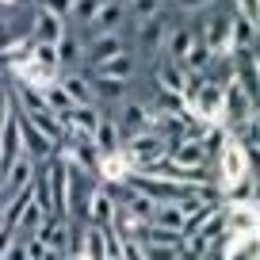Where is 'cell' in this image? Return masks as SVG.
Wrapping results in <instances>:
<instances>
[{
    "mask_svg": "<svg viewBox=\"0 0 260 260\" xmlns=\"http://www.w3.org/2000/svg\"><path fill=\"white\" fill-rule=\"evenodd\" d=\"M172 4H176L180 12H199V8H207L211 0H172Z\"/></svg>",
    "mask_w": 260,
    "mask_h": 260,
    "instance_id": "4316f807",
    "label": "cell"
},
{
    "mask_svg": "<svg viewBox=\"0 0 260 260\" xmlns=\"http://www.w3.org/2000/svg\"><path fill=\"white\" fill-rule=\"evenodd\" d=\"M42 169H46V184H50V214H57V218H69V180H73V169H69V161L65 157H50V161H42Z\"/></svg>",
    "mask_w": 260,
    "mask_h": 260,
    "instance_id": "6da1fadb",
    "label": "cell"
},
{
    "mask_svg": "<svg viewBox=\"0 0 260 260\" xmlns=\"http://www.w3.org/2000/svg\"><path fill=\"white\" fill-rule=\"evenodd\" d=\"M115 211H119V203H115V199L104 191V187H100V191H92V199H88V226H96V230H111Z\"/></svg>",
    "mask_w": 260,
    "mask_h": 260,
    "instance_id": "4fadbf2b",
    "label": "cell"
},
{
    "mask_svg": "<svg viewBox=\"0 0 260 260\" xmlns=\"http://www.w3.org/2000/svg\"><path fill=\"white\" fill-rule=\"evenodd\" d=\"M161 12H165V0H126V19L134 27L149 23V19H161Z\"/></svg>",
    "mask_w": 260,
    "mask_h": 260,
    "instance_id": "e0dca14e",
    "label": "cell"
},
{
    "mask_svg": "<svg viewBox=\"0 0 260 260\" xmlns=\"http://www.w3.org/2000/svg\"><path fill=\"white\" fill-rule=\"evenodd\" d=\"M100 4H104V0H73V12H69V19H65V23H81V27H92V19H96Z\"/></svg>",
    "mask_w": 260,
    "mask_h": 260,
    "instance_id": "44dd1931",
    "label": "cell"
},
{
    "mask_svg": "<svg viewBox=\"0 0 260 260\" xmlns=\"http://www.w3.org/2000/svg\"><path fill=\"white\" fill-rule=\"evenodd\" d=\"M237 16H245V19L256 23V0H237Z\"/></svg>",
    "mask_w": 260,
    "mask_h": 260,
    "instance_id": "484cf974",
    "label": "cell"
},
{
    "mask_svg": "<svg viewBox=\"0 0 260 260\" xmlns=\"http://www.w3.org/2000/svg\"><path fill=\"white\" fill-rule=\"evenodd\" d=\"M115 107H119V115H111V119H115V126L122 130V138H130V134H142V130H153V126H157V119L149 115V107L138 104V100H122V104H115Z\"/></svg>",
    "mask_w": 260,
    "mask_h": 260,
    "instance_id": "3957f363",
    "label": "cell"
},
{
    "mask_svg": "<svg viewBox=\"0 0 260 260\" xmlns=\"http://www.w3.org/2000/svg\"><path fill=\"white\" fill-rule=\"evenodd\" d=\"M35 172H39V161H31L27 153H19L16 161L8 165V172H4V195H19V191H27L31 187V180H35Z\"/></svg>",
    "mask_w": 260,
    "mask_h": 260,
    "instance_id": "8992f818",
    "label": "cell"
},
{
    "mask_svg": "<svg viewBox=\"0 0 260 260\" xmlns=\"http://www.w3.org/2000/svg\"><path fill=\"white\" fill-rule=\"evenodd\" d=\"M4 207H8V195L0 191V222H4Z\"/></svg>",
    "mask_w": 260,
    "mask_h": 260,
    "instance_id": "83f0119b",
    "label": "cell"
},
{
    "mask_svg": "<svg viewBox=\"0 0 260 260\" xmlns=\"http://www.w3.org/2000/svg\"><path fill=\"white\" fill-rule=\"evenodd\" d=\"M218 165H222V180H226V184H241L245 176H249V157L241 153V149L234 146V142H226V146L218 149Z\"/></svg>",
    "mask_w": 260,
    "mask_h": 260,
    "instance_id": "7c38bea8",
    "label": "cell"
},
{
    "mask_svg": "<svg viewBox=\"0 0 260 260\" xmlns=\"http://www.w3.org/2000/svg\"><path fill=\"white\" fill-rule=\"evenodd\" d=\"M65 35V23L61 19H54L50 12H42L39 8V16H35V31H31V42H54L57 46V39Z\"/></svg>",
    "mask_w": 260,
    "mask_h": 260,
    "instance_id": "9a60e30c",
    "label": "cell"
},
{
    "mask_svg": "<svg viewBox=\"0 0 260 260\" xmlns=\"http://www.w3.org/2000/svg\"><path fill=\"white\" fill-rule=\"evenodd\" d=\"M191 42H195V35H191V27H184V23H172V27H165V39H161V54H169V61H184L187 57V50H191Z\"/></svg>",
    "mask_w": 260,
    "mask_h": 260,
    "instance_id": "30bf717a",
    "label": "cell"
},
{
    "mask_svg": "<svg viewBox=\"0 0 260 260\" xmlns=\"http://www.w3.org/2000/svg\"><path fill=\"white\" fill-rule=\"evenodd\" d=\"M57 84L65 88V96L73 100V107L96 104V96H92V77L84 73V69H73V73H57Z\"/></svg>",
    "mask_w": 260,
    "mask_h": 260,
    "instance_id": "8fae6325",
    "label": "cell"
},
{
    "mask_svg": "<svg viewBox=\"0 0 260 260\" xmlns=\"http://www.w3.org/2000/svg\"><path fill=\"white\" fill-rule=\"evenodd\" d=\"M134 69H138V61H134V50H130V54H119V57H111V61L96 65V77H107V81H122V84H130Z\"/></svg>",
    "mask_w": 260,
    "mask_h": 260,
    "instance_id": "5bb4252c",
    "label": "cell"
},
{
    "mask_svg": "<svg viewBox=\"0 0 260 260\" xmlns=\"http://www.w3.org/2000/svg\"><path fill=\"white\" fill-rule=\"evenodd\" d=\"M42 218H46V211H42L39 203H35V195L23 203V211H19V218H16V230L12 234H35V230L42 226Z\"/></svg>",
    "mask_w": 260,
    "mask_h": 260,
    "instance_id": "ffe728a7",
    "label": "cell"
},
{
    "mask_svg": "<svg viewBox=\"0 0 260 260\" xmlns=\"http://www.w3.org/2000/svg\"><path fill=\"white\" fill-rule=\"evenodd\" d=\"M88 142H92V149L100 153V161H104V157H115V153L122 149V130L115 126L111 115H104V119H100V126L92 130V138H88Z\"/></svg>",
    "mask_w": 260,
    "mask_h": 260,
    "instance_id": "9c48e42d",
    "label": "cell"
},
{
    "mask_svg": "<svg viewBox=\"0 0 260 260\" xmlns=\"http://www.w3.org/2000/svg\"><path fill=\"white\" fill-rule=\"evenodd\" d=\"M92 96H96V104H122L126 100V84L107 81V77H92Z\"/></svg>",
    "mask_w": 260,
    "mask_h": 260,
    "instance_id": "d6986e66",
    "label": "cell"
},
{
    "mask_svg": "<svg viewBox=\"0 0 260 260\" xmlns=\"http://www.w3.org/2000/svg\"><path fill=\"white\" fill-rule=\"evenodd\" d=\"M149 226L169 230V234H180V237H184V214H180L176 203H157V211H153V218H149Z\"/></svg>",
    "mask_w": 260,
    "mask_h": 260,
    "instance_id": "2e32d148",
    "label": "cell"
},
{
    "mask_svg": "<svg viewBox=\"0 0 260 260\" xmlns=\"http://www.w3.org/2000/svg\"><path fill=\"white\" fill-rule=\"evenodd\" d=\"M107 260H122V256H119V252H107Z\"/></svg>",
    "mask_w": 260,
    "mask_h": 260,
    "instance_id": "f1b7e54d",
    "label": "cell"
},
{
    "mask_svg": "<svg viewBox=\"0 0 260 260\" xmlns=\"http://www.w3.org/2000/svg\"><path fill=\"white\" fill-rule=\"evenodd\" d=\"M0 260H27V252H23V237H19V234H12V241H8V249L0 252Z\"/></svg>",
    "mask_w": 260,
    "mask_h": 260,
    "instance_id": "d4e9b609",
    "label": "cell"
},
{
    "mask_svg": "<svg viewBox=\"0 0 260 260\" xmlns=\"http://www.w3.org/2000/svg\"><path fill=\"white\" fill-rule=\"evenodd\" d=\"M230 19L234 16H218V12H214V16L203 23V31H199V42H203L214 57L230 50Z\"/></svg>",
    "mask_w": 260,
    "mask_h": 260,
    "instance_id": "ba28073f",
    "label": "cell"
},
{
    "mask_svg": "<svg viewBox=\"0 0 260 260\" xmlns=\"http://www.w3.org/2000/svg\"><path fill=\"white\" fill-rule=\"evenodd\" d=\"M39 8L50 12L54 19H61V23H65V19H69V12H73V0H39Z\"/></svg>",
    "mask_w": 260,
    "mask_h": 260,
    "instance_id": "cb8c5ba5",
    "label": "cell"
},
{
    "mask_svg": "<svg viewBox=\"0 0 260 260\" xmlns=\"http://www.w3.org/2000/svg\"><path fill=\"white\" fill-rule=\"evenodd\" d=\"M69 234H73V218H57V214H46L42 226L35 230V237H39L50 252H61V256L69 252Z\"/></svg>",
    "mask_w": 260,
    "mask_h": 260,
    "instance_id": "277c9868",
    "label": "cell"
},
{
    "mask_svg": "<svg viewBox=\"0 0 260 260\" xmlns=\"http://www.w3.org/2000/svg\"><path fill=\"white\" fill-rule=\"evenodd\" d=\"M16 119H19V111H16ZM19 146H23V153L31 157V161H50V157L57 153V146L46 138V134H39V130L31 126L27 119H19Z\"/></svg>",
    "mask_w": 260,
    "mask_h": 260,
    "instance_id": "5b68a950",
    "label": "cell"
},
{
    "mask_svg": "<svg viewBox=\"0 0 260 260\" xmlns=\"http://www.w3.org/2000/svg\"><path fill=\"white\" fill-rule=\"evenodd\" d=\"M122 23H126V0H104L88 31L92 35H115V31H122Z\"/></svg>",
    "mask_w": 260,
    "mask_h": 260,
    "instance_id": "52a82bcc",
    "label": "cell"
},
{
    "mask_svg": "<svg viewBox=\"0 0 260 260\" xmlns=\"http://www.w3.org/2000/svg\"><path fill=\"white\" fill-rule=\"evenodd\" d=\"M157 81H161V88L165 92H184V84H187V73L180 69L176 61H169V57H161V65H157Z\"/></svg>",
    "mask_w": 260,
    "mask_h": 260,
    "instance_id": "ac0fdd59",
    "label": "cell"
},
{
    "mask_svg": "<svg viewBox=\"0 0 260 260\" xmlns=\"http://www.w3.org/2000/svg\"><path fill=\"white\" fill-rule=\"evenodd\" d=\"M142 260H180V245H161V241H138Z\"/></svg>",
    "mask_w": 260,
    "mask_h": 260,
    "instance_id": "7402d4cb",
    "label": "cell"
},
{
    "mask_svg": "<svg viewBox=\"0 0 260 260\" xmlns=\"http://www.w3.org/2000/svg\"><path fill=\"white\" fill-rule=\"evenodd\" d=\"M31 61L50 69V73H57V46L54 42H31Z\"/></svg>",
    "mask_w": 260,
    "mask_h": 260,
    "instance_id": "603a6c76",
    "label": "cell"
},
{
    "mask_svg": "<svg viewBox=\"0 0 260 260\" xmlns=\"http://www.w3.org/2000/svg\"><path fill=\"white\" fill-rule=\"evenodd\" d=\"M134 50V42H126V35L122 31H115V35H88L84 39V65H104V61H111V57H119V54H130Z\"/></svg>",
    "mask_w": 260,
    "mask_h": 260,
    "instance_id": "7a4b0ae2",
    "label": "cell"
}]
</instances>
